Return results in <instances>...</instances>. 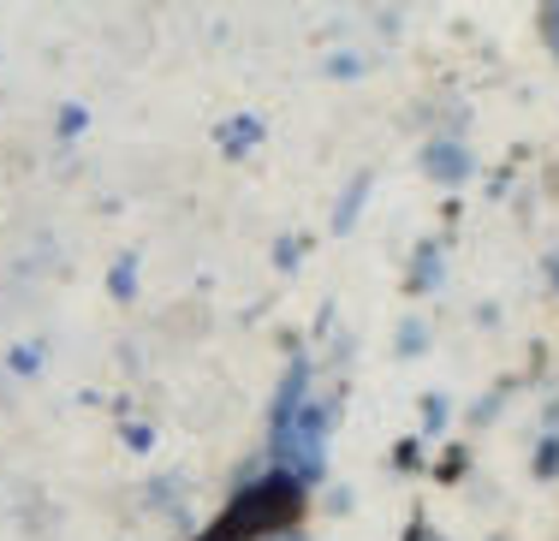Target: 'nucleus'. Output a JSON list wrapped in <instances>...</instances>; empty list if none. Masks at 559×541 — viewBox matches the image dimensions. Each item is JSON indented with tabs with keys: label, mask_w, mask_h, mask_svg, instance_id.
<instances>
[{
	"label": "nucleus",
	"mask_w": 559,
	"mask_h": 541,
	"mask_svg": "<svg viewBox=\"0 0 559 541\" xmlns=\"http://www.w3.org/2000/svg\"><path fill=\"white\" fill-rule=\"evenodd\" d=\"M257 131H262V120L238 113V120H226V125H221V149H226V155H245L250 143H257Z\"/></svg>",
	"instance_id": "nucleus-3"
},
{
	"label": "nucleus",
	"mask_w": 559,
	"mask_h": 541,
	"mask_svg": "<svg viewBox=\"0 0 559 541\" xmlns=\"http://www.w3.org/2000/svg\"><path fill=\"white\" fill-rule=\"evenodd\" d=\"M364 196H369V173L352 179V191H345V203H340V215H334L340 232H352V220H357V208H364Z\"/></svg>",
	"instance_id": "nucleus-5"
},
{
	"label": "nucleus",
	"mask_w": 559,
	"mask_h": 541,
	"mask_svg": "<svg viewBox=\"0 0 559 541\" xmlns=\"http://www.w3.org/2000/svg\"><path fill=\"white\" fill-rule=\"evenodd\" d=\"M536 477H559V434H548L536 446Z\"/></svg>",
	"instance_id": "nucleus-7"
},
{
	"label": "nucleus",
	"mask_w": 559,
	"mask_h": 541,
	"mask_svg": "<svg viewBox=\"0 0 559 541\" xmlns=\"http://www.w3.org/2000/svg\"><path fill=\"white\" fill-rule=\"evenodd\" d=\"M304 512H310L304 482H292L286 470H262L257 482H238L221 518H209V530H197L191 541H274L286 530H304Z\"/></svg>",
	"instance_id": "nucleus-1"
},
{
	"label": "nucleus",
	"mask_w": 559,
	"mask_h": 541,
	"mask_svg": "<svg viewBox=\"0 0 559 541\" xmlns=\"http://www.w3.org/2000/svg\"><path fill=\"white\" fill-rule=\"evenodd\" d=\"M435 477H441V482H459V477H464V453H459V446L441 458V470H435Z\"/></svg>",
	"instance_id": "nucleus-8"
},
{
	"label": "nucleus",
	"mask_w": 559,
	"mask_h": 541,
	"mask_svg": "<svg viewBox=\"0 0 559 541\" xmlns=\"http://www.w3.org/2000/svg\"><path fill=\"white\" fill-rule=\"evenodd\" d=\"M423 173L441 179V184H464L471 179V149H464L459 137H435L429 149H423Z\"/></svg>",
	"instance_id": "nucleus-2"
},
{
	"label": "nucleus",
	"mask_w": 559,
	"mask_h": 541,
	"mask_svg": "<svg viewBox=\"0 0 559 541\" xmlns=\"http://www.w3.org/2000/svg\"><path fill=\"white\" fill-rule=\"evenodd\" d=\"M274 541H310V536H304V530H286V536H274Z\"/></svg>",
	"instance_id": "nucleus-12"
},
{
	"label": "nucleus",
	"mask_w": 559,
	"mask_h": 541,
	"mask_svg": "<svg viewBox=\"0 0 559 541\" xmlns=\"http://www.w3.org/2000/svg\"><path fill=\"white\" fill-rule=\"evenodd\" d=\"M536 31H542V43H548V55L559 60V0H548V7H536Z\"/></svg>",
	"instance_id": "nucleus-6"
},
{
	"label": "nucleus",
	"mask_w": 559,
	"mask_h": 541,
	"mask_svg": "<svg viewBox=\"0 0 559 541\" xmlns=\"http://www.w3.org/2000/svg\"><path fill=\"white\" fill-rule=\"evenodd\" d=\"M405 541H441V536H435L429 524H411V536H405Z\"/></svg>",
	"instance_id": "nucleus-10"
},
{
	"label": "nucleus",
	"mask_w": 559,
	"mask_h": 541,
	"mask_svg": "<svg viewBox=\"0 0 559 541\" xmlns=\"http://www.w3.org/2000/svg\"><path fill=\"white\" fill-rule=\"evenodd\" d=\"M429 286H441V250L423 244L417 262H411V292H429Z\"/></svg>",
	"instance_id": "nucleus-4"
},
{
	"label": "nucleus",
	"mask_w": 559,
	"mask_h": 541,
	"mask_svg": "<svg viewBox=\"0 0 559 541\" xmlns=\"http://www.w3.org/2000/svg\"><path fill=\"white\" fill-rule=\"evenodd\" d=\"M131 286H138V280H131V262H119V268H114V298H131Z\"/></svg>",
	"instance_id": "nucleus-9"
},
{
	"label": "nucleus",
	"mask_w": 559,
	"mask_h": 541,
	"mask_svg": "<svg viewBox=\"0 0 559 541\" xmlns=\"http://www.w3.org/2000/svg\"><path fill=\"white\" fill-rule=\"evenodd\" d=\"M548 280H554V292H559V256H548Z\"/></svg>",
	"instance_id": "nucleus-11"
}]
</instances>
